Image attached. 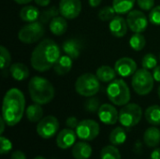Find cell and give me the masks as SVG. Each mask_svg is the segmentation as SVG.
<instances>
[{
  "label": "cell",
  "instance_id": "7dc6e473",
  "mask_svg": "<svg viewBox=\"0 0 160 159\" xmlns=\"http://www.w3.org/2000/svg\"><path fill=\"white\" fill-rule=\"evenodd\" d=\"M34 159H46L45 157H40V156H38V157H36Z\"/></svg>",
  "mask_w": 160,
  "mask_h": 159
},
{
  "label": "cell",
  "instance_id": "6da1fadb",
  "mask_svg": "<svg viewBox=\"0 0 160 159\" xmlns=\"http://www.w3.org/2000/svg\"><path fill=\"white\" fill-rule=\"evenodd\" d=\"M60 56V48L57 43L46 38L40 41L32 52L31 66L38 72H45L53 67Z\"/></svg>",
  "mask_w": 160,
  "mask_h": 159
},
{
  "label": "cell",
  "instance_id": "cb8c5ba5",
  "mask_svg": "<svg viewBox=\"0 0 160 159\" xmlns=\"http://www.w3.org/2000/svg\"><path fill=\"white\" fill-rule=\"evenodd\" d=\"M116 71L110 66H101L97 69L96 75L102 82H111L116 77Z\"/></svg>",
  "mask_w": 160,
  "mask_h": 159
},
{
  "label": "cell",
  "instance_id": "d6986e66",
  "mask_svg": "<svg viewBox=\"0 0 160 159\" xmlns=\"http://www.w3.org/2000/svg\"><path fill=\"white\" fill-rule=\"evenodd\" d=\"M143 142L148 147L156 148L160 143V130L157 127L147 128L143 134Z\"/></svg>",
  "mask_w": 160,
  "mask_h": 159
},
{
  "label": "cell",
  "instance_id": "1f68e13d",
  "mask_svg": "<svg viewBox=\"0 0 160 159\" xmlns=\"http://www.w3.org/2000/svg\"><path fill=\"white\" fill-rule=\"evenodd\" d=\"M142 66L145 69H154L158 66V58L154 53H146L142 60Z\"/></svg>",
  "mask_w": 160,
  "mask_h": 159
},
{
  "label": "cell",
  "instance_id": "3957f363",
  "mask_svg": "<svg viewBox=\"0 0 160 159\" xmlns=\"http://www.w3.org/2000/svg\"><path fill=\"white\" fill-rule=\"evenodd\" d=\"M28 92L31 99L39 105L51 102L54 97V87L45 78L35 76L30 79L28 83Z\"/></svg>",
  "mask_w": 160,
  "mask_h": 159
},
{
  "label": "cell",
  "instance_id": "e575fe53",
  "mask_svg": "<svg viewBox=\"0 0 160 159\" xmlns=\"http://www.w3.org/2000/svg\"><path fill=\"white\" fill-rule=\"evenodd\" d=\"M100 103H99V100L96 97H91L89 99L86 100L85 104H84V108L85 110L88 112H92V113H95V112H98L99 108H100Z\"/></svg>",
  "mask_w": 160,
  "mask_h": 159
},
{
  "label": "cell",
  "instance_id": "bcb514c9",
  "mask_svg": "<svg viewBox=\"0 0 160 159\" xmlns=\"http://www.w3.org/2000/svg\"><path fill=\"white\" fill-rule=\"evenodd\" d=\"M13 1H15L17 4H20V5H25V4L30 3L32 0H13Z\"/></svg>",
  "mask_w": 160,
  "mask_h": 159
},
{
  "label": "cell",
  "instance_id": "8992f818",
  "mask_svg": "<svg viewBox=\"0 0 160 159\" xmlns=\"http://www.w3.org/2000/svg\"><path fill=\"white\" fill-rule=\"evenodd\" d=\"M99 80L97 75L92 73H84L81 75L75 82L76 92L85 97H94L98 93L100 88Z\"/></svg>",
  "mask_w": 160,
  "mask_h": 159
},
{
  "label": "cell",
  "instance_id": "d6a6232c",
  "mask_svg": "<svg viewBox=\"0 0 160 159\" xmlns=\"http://www.w3.org/2000/svg\"><path fill=\"white\" fill-rule=\"evenodd\" d=\"M115 13L116 11L114 10L113 7L106 6L98 11V18L103 22L112 21L115 17Z\"/></svg>",
  "mask_w": 160,
  "mask_h": 159
},
{
  "label": "cell",
  "instance_id": "5b68a950",
  "mask_svg": "<svg viewBox=\"0 0 160 159\" xmlns=\"http://www.w3.org/2000/svg\"><path fill=\"white\" fill-rule=\"evenodd\" d=\"M155 79L153 74L148 69H138L132 76L131 85L134 91L140 96H146L150 94L154 88Z\"/></svg>",
  "mask_w": 160,
  "mask_h": 159
},
{
  "label": "cell",
  "instance_id": "30bf717a",
  "mask_svg": "<svg viewBox=\"0 0 160 159\" xmlns=\"http://www.w3.org/2000/svg\"><path fill=\"white\" fill-rule=\"evenodd\" d=\"M59 129V122L56 117L48 115L43 117L37 126V133L45 140L52 138Z\"/></svg>",
  "mask_w": 160,
  "mask_h": 159
},
{
  "label": "cell",
  "instance_id": "8d00e7d4",
  "mask_svg": "<svg viewBox=\"0 0 160 159\" xmlns=\"http://www.w3.org/2000/svg\"><path fill=\"white\" fill-rule=\"evenodd\" d=\"M0 142H1V147H0V154L1 155H6L8 152H10V150L12 149V143L8 139H7L1 135L0 136Z\"/></svg>",
  "mask_w": 160,
  "mask_h": 159
},
{
  "label": "cell",
  "instance_id": "f1b7e54d",
  "mask_svg": "<svg viewBox=\"0 0 160 159\" xmlns=\"http://www.w3.org/2000/svg\"><path fill=\"white\" fill-rule=\"evenodd\" d=\"M146 44V40L144 36L142 33H135L129 39L130 47L137 52H140L144 49Z\"/></svg>",
  "mask_w": 160,
  "mask_h": 159
},
{
  "label": "cell",
  "instance_id": "ab89813d",
  "mask_svg": "<svg viewBox=\"0 0 160 159\" xmlns=\"http://www.w3.org/2000/svg\"><path fill=\"white\" fill-rule=\"evenodd\" d=\"M10 159H26V157H25L24 153L18 150V151H15L11 154Z\"/></svg>",
  "mask_w": 160,
  "mask_h": 159
},
{
  "label": "cell",
  "instance_id": "4316f807",
  "mask_svg": "<svg viewBox=\"0 0 160 159\" xmlns=\"http://www.w3.org/2000/svg\"><path fill=\"white\" fill-rule=\"evenodd\" d=\"M136 0H113L112 7L116 13L127 14L130 12L135 5Z\"/></svg>",
  "mask_w": 160,
  "mask_h": 159
},
{
  "label": "cell",
  "instance_id": "9a60e30c",
  "mask_svg": "<svg viewBox=\"0 0 160 159\" xmlns=\"http://www.w3.org/2000/svg\"><path fill=\"white\" fill-rule=\"evenodd\" d=\"M76 131H73L71 128H65L62 129L56 138V144L60 149H68L75 144L77 139Z\"/></svg>",
  "mask_w": 160,
  "mask_h": 159
},
{
  "label": "cell",
  "instance_id": "d4e9b609",
  "mask_svg": "<svg viewBox=\"0 0 160 159\" xmlns=\"http://www.w3.org/2000/svg\"><path fill=\"white\" fill-rule=\"evenodd\" d=\"M25 114L28 121L31 123H38L43 117V109L39 104L35 103L27 107Z\"/></svg>",
  "mask_w": 160,
  "mask_h": 159
},
{
  "label": "cell",
  "instance_id": "e0dca14e",
  "mask_svg": "<svg viewBox=\"0 0 160 159\" xmlns=\"http://www.w3.org/2000/svg\"><path fill=\"white\" fill-rule=\"evenodd\" d=\"M92 147L87 142H79L72 146V157L75 159H89L92 156Z\"/></svg>",
  "mask_w": 160,
  "mask_h": 159
},
{
  "label": "cell",
  "instance_id": "7bdbcfd3",
  "mask_svg": "<svg viewBox=\"0 0 160 159\" xmlns=\"http://www.w3.org/2000/svg\"><path fill=\"white\" fill-rule=\"evenodd\" d=\"M34 1L39 7H47L51 2V0H34Z\"/></svg>",
  "mask_w": 160,
  "mask_h": 159
},
{
  "label": "cell",
  "instance_id": "f35d334b",
  "mask_svg": "<svg viewBox=\"0 0 160 159\" xmlns=\"http://www.w3.org/2000/svg\"><path fill=\"white\" fill-rule=\"evenodd\" d=\"M80 122H78V119L74 116H70L68 117L67 120H66V125L68 128H71V129H76L78 125H79Z\"/></svg>",
  "mask_w": 160,
  "mask_h": 159
},
{
  "label": "cell",
  "instance_id": "c3c4849f",
  "mask_svg": "<svg viewBox=\"0 0 160 159\" xmlns=\"http://www.w3.org/2000/svg\"><path fill=\"white\" fill-rule=\"evenodd\" d=\"M158 97L160 98V86L158 87Z\"/></svg>",
  "mask_w": 160,
  "mask_h": 159
},
{
  "label": "cell",
  "instance_id": "ba28073f",
  "mask_svg": "<svg viewBox=\"0 0 160 159\" xmlns=\"http://www.w3.org/2000/svg\"><path fill=\"white\" fill-rule=\"evenodd\" d=\"M142 117V110L136 103H128L125 105L119 112L120 124L128 128L137 126Z\"/></svg>",
  "mask_w": 160,
  "mask_h": 159
},
{
  "label": "cell",
  "instance_id": "603a6c76",
  "mask_svg": "<svg viewBox=\"0 0 160 159\" xmlns=\"http://www.w3.org/2000/svg\"><path fill=\"white\" fill-rule=\"evenodd\" d=\"M39 16H40L39 10L34 6H26L22 7L20 11L21 20L26 22H37V20L39 19Z\"/></svg>",
  "mask_w": 160,
  "mask_h": 159
},
{
  "label": "cell",
  "instance_id": "83f0119b",
  "mask_svg": "<svg viewBox=\"0 0 160 159\" xmlns=\"http://www.w3.org/2000/svg\"><path fill=\"white\" fill-rule=\"evenodd\" d=\"M109 140H110V142L112 145H115V146L121 145V144H123L127 141V132L121 127H115L111 132Z\"/></svg>",
  "mask_w": 160,
  "mask_h": 159
},
{
  "label": "cell",
  "instance_id": "52a82bcc",
  "mask_svg": "<svg viewBox=\"0 0 160 159\" xmlns=\"http://www.w3.org/2000/svg\"><path fill=\"white\" fill-rule=\"evenodd\" d=\"M44 33L45 29L43 23L40 22H33L23 25L20 29L18 33V38L22 43L33 44L42 38Z\"/></svg>",
  "mask_w": 160,
  "mask_h": 159
},
{
  "label": "cell",
  "instance_id": "836d02e7",
  "mask_svg": "<svg viewBox=\"0 0 160 159\" xmlns=\"http://www.w3.org/2000/svg\"><path fill=\"white\" fill-rule=\"evenodd\" d=\"M11 62V56L7 48L4 46H0V67L1 69H5L9 66Z\"/></svg>",
  "mask_w": 160,
  "mask_h": 159
},
{
  "label": "cell",
  "instance_id": "8fae6325",
  "mask_svg": "<svg viewBox=\"0 0 160 159\" xmlns=\"http://www.w3.org/2000/svg\"><path fill=\"white\" fill-rule=\"evenodd\" d=\"M127 22L129 29L134 33H142L148 26V19L146 15L142 11L137 9H132L128 12Z\"/></svg>",
  "mask_w": 160,
  "mask_h": 159
},
{
  "label": "cell",
  "instance_id": "681fc988",
  "mask_svg": "<svg viewBox=\"0 0 160 159\" xmlns=\"http://www.w3.org/2000/svg\"><path fill=\"white\" fill-rule=\"evenodd\" d=\"M159 60H160V54H159Z\"/></svg>",
  "mask_w": 160,
  "mask_h": 159
},
{
  "label": "cell",
  "instance_id": "ee69618b",
  "mask_svg": "<svg viewBox=\"0 0 160 159\" xmlns=\"http://www.w3.org/2000/svg\"><path fill=\"white\" fill-rule=\"evenodd\" d=\"M101 1L102 0H88V3L92 7H97L100 5Z\"/></svg>",
  "mask_w": 160,
  "mask_h": 159
},
{
  "label": "cell",
  "instance_id": "b9f144b4",
  "mask_svg": "<svg viewBox=\"0 0 160 159\" xmlns=\"http://www.w3.org/2000/svg\"><path fill=\"white\" fill-rule=\"evenodd\" d=\"M151 159H160V148H155L151 153Z\"/></svg>",
  "mask_w": 160,
  "mask_h": 159
},
{
  "label": "cell",
  "instance_id": "ffe728a7",
  "mask_svg": "<svg viewBox=\"0 0 160 159\" xmlns=\"http://www.w3.org/2000/svg\"><path fill=\"white\" fill-rule=\"evenodd\" d=\"M50 31L55 36H62L68 30L67 19L63 16H56L49 23Z\"/></svg>",
  "mask_w": 160,
  "mask_h": 159
},
{
  "label": "cell",
  "instance_id": "484cf974",
  "mask_svg": "<svg viewBox=\"0 0 160 159\" xmlns=\"http://www.w3.org/2000/svg\"><path fill=\"white\" fill-rule=\"evenodd\" d=\"M144 116L149 124L155 127L160 126V106L152 105L148 107L144 112Z\"/></svg>",
  "mask_w": 160,
  "mask_h": 159
},
{
  "label": "cell",
  "instance_id": "f546056e",
  "mask_svg": "<svg viewBox=\"0 0 160 159\" xmlns=\"http://www.w3.org/2000/svg\"><path fill=\"white\" fill-rule=\"evenodd\" d=\"M101 159H121L120 151L115 147V145H108L102 148L100 152Z\"/></svg>",
  "mask_w": 160,
  "mask_h": 159
},
{
  "label": "cell",
  "instance_id": "f6af8a7d",
  "mask_svg": "<svg viewBox=\"0 0 160 159\" xmlns=\"http://www.w3.org/2000/svg\"><path fill=\"white\" fill-rule=\"evenodd\" d=\"M6 125H7V123L5 122V120L3 119V117H1V119H0V126H1L0 134H1V135H2V134L4 133V131H5V127H6Z\"/></svg>",
  "mask_w": 160,
  "mask_h": 159
},
{
  "label": "cell",
  "instance_id": "4dcf8cb0",
  "mask_svg": "<svg viewBox=\"0 0 160 159\" xmlns=\"http://www.w3.org/2000/svg\"><path fill=\"white\" fill-rule=\"evenodd\" d=\"M60 13L59 11V8H56L55 7H51L45 10H43L41 13H40V16H39V22L41 23H47V22H50L53 18H55L56 16H58V14Z\"/></svg>",
  "mask_w": 160,
  "mask_h": 159
},
{
  "label": "cell",
  "instance_id": "7a4b0ae2",
  "mask_svg": "<svg viewBox=\"0 0 160 159\" xmlns=\"http://www.w3.org/2000/svg\"><path fill=\"white\" fill-rule=\"evenodd\" d=\"M25 108V98L18 88L9 89L3 99L2 117L8 127L16 126L22 118Z\"/></svg>",
  "mask_w": 160,
  "mask_h": 159
},
{
  "label": "cell",
  "instance_id": "ac0fdd59",
  "mask_svg": "<svg viewBox=\"0 0 160 159\" xmlns=\"http://www.w3.org/2000/svg\"><path fill=\"white\" fill-rule=\"evenodd\" d=\"M72 60L73 59L70 58L67 54L61 55L60 58L58 59V61L53 66L54 72L59 76H64V75L68 74L72 68V65H73Z\"/></svg>",
  "mask_w": 160,
  "mask_h": 159
},
{
  "label": "cell",
  "instance_id": "277c9868",
  "mask_svg": "<svg viewBox=\"0 0 160 159\" xmlns=\"http://www.w3.org/2000/svg\"><path fill=\"white\" fill-rule=\"evenodd\" d=\"M107 97L116 106H125L130 100V91L127 82L122 80H113L107 87Z\"/></svg>",
  "mask_w": 160,
  "mask_h": 159
},
{
  "label": "cell",
  "instance_id": "7402d4cb",
  "mask_svg": "<svg viewBox=\"0 0 160 159\" xmlns=\"http://www.w3.org/2000/svg\"><path fill=\"white\" fill-rule=\"evenodd\" d=\"M64 52L68 55L72 59H77L81 53V44L76 39H68L66 40L62 45Z\"/></svg>",
  "mask_w": 160,
  "mask_h": 159
},
{
  "label": "cell",
  "instance_id": "44dd1931",
  "mask_svg": "<svg viewBox=\"0 0 160 159\" xmlns=\"http://www.w3.org/2000/svg\"><path fill=\"white\" fill-rule=\"evenodd\" d=\"M9 72L11 77L18 82L23 81L29 77V69L28 67L22 63L12 64L9 67Z\"/></svg>",
  "mask_w": 160,
  "mask_h": 159
},
{
  "label": "cell",
  "instance_id": "2e32d148",
  "mask_svg": "<svg viewBox=\"0 0 160 159\" xmlns=\"http://www.w3.org/2000/svg\"><path fill=\"white\" fill-rule=\"evenodd\" d=\"M128 22L122 16H115L112 21H110L109 28L112 35L115 37H123L128 32Z\"/></svg>",
  "mask_w": 160,
  "mask_h": 159
},
{
  "label": "cell",
  "instance_id": "60d3db41",
  "mask_svg": "<svg viewBox=\"0 0 160 159\" xmlns=\"http://www.w3.org/2000/svg\"><path fill=\"white\" fill-rule=\"evenodd\" d=\"M153 77L156 82H160V66H157L153 69Z\"/></svg>",
  "mask_w": 160,
  "mask_h": 159
},
{
  "label": "cell",
  "instance_id": "74e56055",
  "mask_svg": "<svg viewBox=\"0 0 160 159\" xmlns=\"http://www.w3.org/2000/svg\"><path fill=\"white\" fill-rule=\"evenodd\" d=\"M137 3L143 10H151L155 6V0H137Z\"/></svg>",
  "mask_w": 160,
  "mask_h": 159
},
{
  "label": "cell",
  "instance_id": "5bb4252c",
  "mask_svg": "<svg viewBox=\"0 0 160 159\" xmlns=\"http://www.w3.org/2000/svg\"><path fill=\"white\" fill-rule=\"evenodd\" d=\"M114 69L118 75L124 78L133 76V74L138 70L136 62L129 57H123L118 59L115 62Z\"/></svg>",
  "mask_w": 160,
  "mask_h": 159
},
{
  "label": "cell",
  "instance_id": "7c38bea8",
  "mask_svg": "<svg viewBox=\"0 0 160 159\" xmlns=\"http://www.w3.org/2000/svg\"><path fill=\"white\" fill-rule=\"evenodd\" d=\"M59 11L61 16L68 20L77 18L82 11L81 0H61L59 3Z\"/></svg>",
  "mask_w": 160,
  "mask_h": 159
},
{
  "label": "cell",
  "instance_id": "9c48e42d",
  "mask_svg": "<svg viewBox=\"0 0 160 159\" xmlns=\"http://www.w3.org/2000/svg\"><path fill=\"white\" fill-rule=\"evenodd\" d=\"M99 131V125L96 121L90 119L81 121L76 128V134L78 138L84 142H91L95 140L98 136Z\"/></svg>",
  "mask_w": 160,
  "mask_h": 159
},
{
  "label": "cell",
  "instance_id": "4fadbf2b",
  "mask_svg": "<svg viewBox=\"0 0 160 159\" xmlns=\"http://www.w3.org/2000/svg\"><path fill=\"white\" fill-rule=\"evenodd\" d=\"M98 115L99 120L108 126L115 125L119 121V112L112 104H102L98 112Z\"/></svg>",
  "mask_w": 160,
  "mask_h": 159
},
{
  "label": "cell",
  "instance_id": "d590c367",
  "mask_svg": "<svg viewBox=\"0 0 160 159\" xmlns=\"http://www.w3.org/2000/svg\"><path fill=\"white\" fill-rule=\"evenodd\" d=\"M149 21L154 25H160V6L154 7L150 10Z\"/></svg>",
  "mask_w": 160,
  "mask_h": 159
}]
</instances>
